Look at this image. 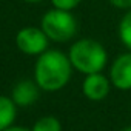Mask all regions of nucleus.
Segmentation results:
<instances>
[{"label": "nucleus", "mask_w": 131, "mask_h": 131, "mask_svg": "<svg viewBox=\"0 0 131 131\" xmlns=\"http://www.w3.org/2000/svg\"><path fill=\"white\" fill-rule=\"evenodd\" d=\"M73 76V67L65 54L59 49H46L34 63V82L42 91L56 93L68 85Z\"/></svg>", "instance_id": "nucleus-1"}, {"label": "nucleus", "mask_w": 131, "mask_h": 131, "mask_svg": "<svg viewBox=\"0 0 131 131\" xmlns=\"http://www.w3.org/2000/svg\"><path fill=\"white\" fill-rule=\"evenodd\" d=\"M68 59L73 70L88 76L102 73L108 63V54L105 46L90 37L76 40L68 49Z\"/></svg>", "instance_id": "nucleus-2"}, {"label": "nucleus", "mask_w": 131, "mask_h": 131, "mask_svg": "<svg viewBox=\"0 0 131 131\" xmlns=\"http://www.w3.org/2000/svg\"><path fill=\"white\" fill-rule=\"evenodd\" d=\"M40 28L43 29V32L49 40L57 43H65L76 37L77 20L71 11L51 8L42 16Z\"/></svg>", "instance_id": "nucleus-3"}, {"label": "nucleus", "mask_w": 131, "mask_h": 131, "mask_svg": "<svg viewBox=\"0 0 131 131\" xmlns=\"http://www.w3.org/2000/svg\"><path fill=\"white\" fill-rule=\"evenodd\" d=\"M49 45V39L43 32V29L39 26H25L17 31L16 34V46L20 52L26 56H36L39 57L43 54Z\"/></svg>", "instance_id": "nucleus-4"}, {"label": "nucleus", "mask_w": 131, "mask_h": 131, "mask_svg": "<svg viewBox=\"0 0 131 131\" xmlns=\"http://www.w3.org/2000/svg\"><path fill=\"white\" fill-rule=\"evenodd\" d=\"M110 82L120 91L131 90V51L117 56L110 67Z\"/></svg>", "instance_id": "nucleus-5"}, {"label": "nucleus", "mask_w": 131, "mask_h": 131, "mask_svg": "<svg viewBox=\"0 0 131 131\" xmlns=\"http://www.w3.org/2000/svg\"><path fill=\"white\" fill-rule=\"evenodd\" d=\"M111 86L113 85L110 82V77H106L105 74H88L82 82V93L91 102H102L110 94Z\"/></svg>", "instance_id": "nucleus-6"}, {"label": "nucleus", "mask_w": 131, "mask_h": 131, "mask_svg": "<svg viewBox=\"0 0 131 131\" xmlns=\"http://www.w3.org/2000/svg\"><path fill=\"white\" fill-rule=\"evenodd\" d=\"M39 94H40V88L37 86V83L29 79H23L20 82H17L14 86H13V91H11V99L14 100V103L17 106H29L32 103L37 102L39 99Z\"/></svg>", "instance_id": "nucleus-7"}, {"label": "nucleus", "mask_w": 131, "mask_h": 131, "mask_svg": "<svg viewBox=\"0 0 131 131\" xmlns=\"http://www.w3.org/2000/svg\"><path fill=\"white\" fill-rule=\"evenodd\" d=\"M17 105L8 96L0 94V131L13 126L17 117Z\"/></svg>", "instance_id": "nucleus-8"}, {"label": "nucleus", "mask_w": 131, "mask_h": 131, "mask_svg": "<svg viewBox=\"0 0 131 131\" xmlns=\"http://www.w3.org/2000/svg\"><path fill=\"white\" fill-rule=\"evenodd\" d=\"M117 34H119V39L122 42V45L131 51V9H128L120 22H119V26H117Z\"/></svg>", "instance_id": "nucleus-9"}, {"label": "nucleus", "mask_w": 131, "mask_h": 131, "mask_svg": "<svg viewBox=\"0 0 131 131\" xmlns=\"http://www.w3.org/2000/svg\"><path fill=\"white\" fill-rule=\"evenodd\" d=\"M31 131H62V123L54 116H43L34 122Z\"/></svg>", "instance_id": "nucleus-10"}, {"label": "nucleus", "mask_w": 131, "mask_h": 131, "mask_svg": "<svg viewBox=\"0 0 131 131\" xmlns=\"http://www.w3.org/2000/svg\"><path fill=\"white\" fill-rule=\"evenodd\" d=\"M52 8L56 9H62V11H73L76 9L82 0H49Z\"/></svg>", "instance_id": "nucleus-11"}, {"label": "nucleus", "mask_w": 131, "mask_h": 131, "mask_svg": "<svg viewBox=\"0 0 131 131\" xmlns=\"http://www.w3.org/2000/svg\"><path fill=\"white\" fill-rule=\"evenodd\" d=\"M108 2L117 9H125V11L131 9V0H108Z\"/></svg>", "instance_id": "nucleus-12"}, {"label": "nucleus", "mask_w": 131, "mask_h": 131, "mask_svg": "<svg viewBox=\"0 0 131 131\" xmlns=\"http://www.w3.org/2000/svg\"><path fill=\"white\" fill-rule=\"evenodd\" d=\"M5 131H31V128H26V126H19V125H13V126L6 128Z\"/></svg>", "instance_id": "nucleus-13"}, {"label": "nucleus", "mask_w": 131, "mask_h": 131, "mask_svg": "<svg viewBox=\"0 0 131 131\" xmlns=\"http://www.w3.org/2000/svg\"><path fill=\"white\" fill-rule=\"evenodd\" d=\"M22 2H25V3H40L43 0H22Z\"/></svg>", "instance_id": "nucleus-14"}, {"label": "nucleus", "mask_w": 131, "mask_h": 131, "mask_svg": "<svg viewBox=\"0 0 131 131\" xmlns=\"http://www.w3.org/2000/svg\"><path fill=\"white\" fill-rule=\"evenodd\" d=\"M122 131H131V126H125V128H123Z\"/></svg>", "instance_id": "nucleus-15"}]
</instances>
